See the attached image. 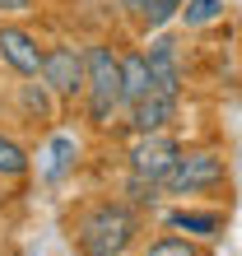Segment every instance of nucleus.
<instances>
[{
    "label": "nucleus",
    "instance_id": "1",
    "mask_svg": "<svg viewBox=\"0 0 242 256\" xmlns=\"http://www.w3.org/2000/svg\"><path fill=\"white\" fill-rule=\"evenodd\" d=\"M144 214L121 196H98L70 214V247L74 256H121L140 242Z\"/></svg>",
    "mask_w": 242,
    "mask_h": 256
},
{
    "label": "nucleus",
    "instance_id": "2",
    "mask_svg": "<svg viewBox=\"0 0 242 256\" xmlns=\"http://www.w3.org/2000/svg\"><path fill=\"white\" fill-rule=\"evenodd\" d=\"M84 122L94 130H112L126 112L121 102V52L112 42H88L84 47Z\"/></svg>",
    "mask_w": 242,
    "mask_h": 256
},
{
    "label": "nucleus",
    "instance_id": "3",
    "mask_svg": "<svg viewBox=\"0 0 242 256\" xmlns=\"http://www.w3.org/2000/svg\"><path fill=\"white\" fill-rule=\"evenodd\" d=\"M228 191V158L219 149H182L172 172L163 177V196L191 200V196H219Z\"/></svg>",
    "mask_w": 242,
    "mask_h": 256
},
{
    "label": "nucleus",
    "instance_id": "4",
    "mask_svg": "<svg viewBox=\"0 0 242 256\" xmlns=\"http://www.w3.org/2000/svg\"><path fill=\"white\" fill-rule=\"evenodd\" d=\"M38 80L56 94V102H80L84 98V47H74V42H47Z\"/></svg>",
    "mask_w": 242,
    "mask_h": 256
},
{
    "label": "nucleus",
    "instance_id": "5",
    "mask_svg": "<svg viewBox=\"0 0 242 256\" xmlns=\"http://www.w3.org/2000/svg\"><path fill=\"white\" fill-rule=\"evenodd\" d=\"M182 144L172 130H154V135H135L130 149H126V172H140V177H154V182H163V177L172 172V163L182 158Z\"/></svg>",
    "mask_w": 242,
    "mask_h": 256
},
{
    "label": "nucleus",
    "instance_id": "6",
    "mask_svg": "<svg viewBox=\"0 0 242 256\" xmlns=\"http://www.w3.org/2000/svg\"><path fill=\"white\" fill-rule=\"evenodd\" d=\"M42 52H47V42H38V33L28 24H19V19L0 24V66H5L10 74H19V80H38Z\"/></svg>",
    "mask_w": 242,
    "mask_h": 256
},
{
    "label": "nucleus",
    "instance_id": "7",
    "mask_svg": "<svg viewBox=\"0 0 242 256\" xmlns=\"http://www.w3.org/2000/svg\"><path fill=\"white\" fill-rule=\"evenodd\" d=\"M149 74H154V88L158 94H172L182 98V88H186V66H182V42L168 33V28H158V33H149Z\"/></svg>",
    "mask_w": 242,
    "mask_h": 256
},
{
    "label": "nucleus",
    "instance_id": "8",
    "mask_svg": "<svg viewBox=\"0 0 242 256\" xmlns=\"http://www.w3.org/2000/svg\"><path fill=\"white\" fill-rule=\"evenodd\" d=\"M177 112H182V98L172 94H144V98H135L126 112H121V122H126L130 135H154V130H172L177 122Z\"/></svg>",
    "mask_w": 242,
    "mask_h": 256
},
{
    "label": "nucleus",
    "instance_id": "9",
    "mask_svg": "<svg viewBox=\"0 0 242 256\" xmlns=\"http://www.w3.org/2000/svg\"><path fill=\"white\" fill-rule=\"evenodd\" d=\"M224 224H228V214L214 210V205H210V210H200V205H172V210H163V228L186 233V238H200V242L219 238Z\"/></svg>",
    "mask_w": 242,
    "mask_h": 256
},
{
    "label": "nucleus",
    "instance_id": "10",
    "mask_svg": "<svg viewBox=\"0 0 242 256\" xmlns=\"http://www.w3.org/2000/svg\"><path fill=\"white\" fill-rule=\"evenodd\" d=\"M144 94H154V74H149V56L140 47H126L121 52V102H130L135 98H144Z\"/></svg>",
    "mask_w": 242,
    "mask_h": 256
},
{
    "label": "nucleus",
    "instance_id": "11",
    "mask_svg": "<svg viewBox=\"0 0 242 256\" xmlns=\"http://www.w3.org/2000/svg\"><path fill=\"white\" fill-rule=\"evenodd\" d=\"M14 102H19V112L28 122H56V94L42 80H24L14 88Z\"/></svg>",
    "mask_w": 242,
    "mask_h": 256
},
{
    "label": "nucleus",
    "instance_id": "12",
    "mask_svg": "<svg viewBox=\"0 0 242 256\" xmlns=\"http://www.w3.org/2000/svg\"><path fill=\"white\" fill-rule=\"evenodd\" d=\"M28 168H33V154L24 149V140L0 130V182H24Z\"/></svg>",
    "mask_w": 242,
    "mask_h": 256
},
{
    "label": "nucleus",
    "instance_id": "13",
    "mask_svg": "<svg viewBox=\"0 0 242 256\" xmlns=\"http://www.w3.org/2000/svg\"><path fill=\"white\" fill-rule=\"evenodd\" d=\"M121 200H130L140 214H149V210H158V200H163V182L140 177V172H126V182H121Z\"/></svg>",
    "mask_w": 242,
    "mask_h": 256
},
{
    "label": "nucleus",
    "instance_id": "14",
    "mask_svg": "<svg viewBox=\"0 0 242 256\" xmlns=\"http://www.w3.org/2000/svg\"><path fill=\"white\" fill-rule=\"evenodd\" d=\"M144 256H210L200 238H186V233H158V238H149V247Z\"/></svg>",
    "mask_w": 242,
    "mask_h": 256
},
{
    "label": "nucleus",
    "instance_id": "15",
    "mask_svg": "<svg viewBox=\"0 0 242 256\" xmlns=\"http://www.w3.org/2000/svg\"><path fill=\"white\" fill-rule=\"evenodd\" d=\"M177 14H182V0H149V5L135 14V28L140 33H158V28H168V24H177Z\"/></svg>",
    "mask_w": 242,
    "mask_h": 256
},
{
    "label": "nucleus",
    "instance_id": "16",
    "mask_svg": "<svg viewBox=\"0 0 242 256\" xmlns=\"http://www.w3.org/2000/svg\"><path fill=\"white\" fill-rule=\"evenodd\" d=\"M224 14V0H182V14L177 19L186 24V28H210Z\"/></svg>",
    "mask_w": 242,
    "mask_h": 256
},
{
    "label": "nucleus",
    "instance_id": "17",
    "mask_svg": "<svg viewBox=\"0 0 242 256\" xmlns=\"http://www.w3.org/2000/svg\"><path fill=\"white\" fill-rule=\"evenodd\" d=\"M74 158H80L74 140H70V135H56V140H52V168H47V177H52V182H60V177L74 168Z\"/></svg>",
    "mask_w": 242,
    "mask_h": 256
},
{
    "label": "nucleus",
    "instance_id": "18",
    "mask_svg": "<svg viewBox=\"0 0 242 256\" xmlns=\"http://www.w3.org/2000/svg\"><path fill=\"white\" fill-rule=\"evenodd\" d=\"M38 10V0H0V19H28Z\"/></svg>",
    "mask_w": 242,
    "mask_h": 256
},
{
    "label": "nucleus",
    "instance_id": "19",
    "mask_svg": "<svg viewBox=\"0 0 242 256\" xmlns=\"http://www.w3.org/2000/svg\"><path fill=\"white\" fill-rule=\"evenodd\" d=\"M116 5H121V14H126V19H135V14H140L149 0H116Z\"/></svg>",
    "mask_w": 242,
    "mask_h": 256
},
{
    "label": "nucleus",
    "instance_id": "20",
    "mask_svg": "<svg viewBox=\"0 0 242 256\" xmlns=\"http://www.w3.org/2000/svg\"><path fill=\"white\" fill-rule=\"evenodd\" d=\"M121 256H130V252H121Z\"/></svg>",
    "mask_w": 242,
    "mask_h": 256
},
{
    "label": "nucleus",
    "instance_id": "21",
    "mask_svg": "<svg viewBox=\"0 0 242 256\" xmlns=\"http://www.w3.org/2000/svg\"><path fill=\"white\" fill-rule=\"evenodd\" d=\"M0 24H5V19H0Z\"/></svg>",
    "mask_w": 242,
    "mask_h": 256
}]
</instances>
